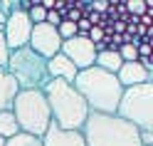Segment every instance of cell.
<instances>
[{
    "label": "cell",
    "instance_id": "cell-1",
    "mask_svg": "<svg viewBox=\"0 0 153 146\" xmlns=\"http://www.w3.org/2000/svg\"><path fill=\"white\" fill-rule=\"evenodd\" d=\"M72 87L79 92V97L89 106L91 114H116L119 99L123 94V87L119 84L116 74L104 72L99 67L79 70Z\"/></svg>",
    "mask_w": 153,
    "mask_h": 146
},
{
    "label": "cell",
    "instance_id": "cell-2",
    "mask_svg": "<svg viewBox=\"0 0 153 146\" xmlns=\"http://www.w3.org/2000/svg\"><path fill=\"white\" fill-rule=\"evenodd\" d=\"M45 99L50 106L52 121L67 131H82L84 121L89 116V106L84 104V99L79 97V92L72 84H67L62 79H50L45 84Z\"/></svg>",
    "mask_w": 153,
    "mask_h": 146
},
{
    "label": "cell",
    "instance_id": "cell-3",
    "mask_svg": "<svg viewBox=\"0 0 153 146\" xmlns=\"http://www.w3.org/2000/svg\"><path fill=\"white\" fill-rule=\"evenodd\" d=\"M84 146H141V131L116 114H91L82 126Z\"/></svg>",
    "mask_w": 153,
    "mask_h": 146
},
{
    "label": "cell",
    "instance_id": "cell-4",
    "mask_svg": "<svg viewBox=\"0 0 153 146\" xmlns=\"http://www.w3.org/2000/svg\"><path fill=\"white\" fill-rule=\"evenodd\" d=\"M13 116L22 134L37 136V139H42L47 126L52 124V114H50V106H47V99L42 92L20 89L13 102Z\"/></svg>",
    "mask_w": 153,
    "mask_h": 146
},
{
    "label": "cell",
    "instance_id": "cell-5",
    "mask_svg": "<svg viewBox=\"0 0 153 146\" xmlns=\"http://www.w3.org/2000/svg\"><path fill=\"white\" fill-rule=\"evenodd\" d=\"M5 70L13 74V79L17 82V87L25 89V92H42L45 84L50 82L47 60H42L40 55H35L30 47L13 50Z\"/></svg>",
    "mask_w": 153,
    "mask_h": 146
},
{
    "label": "cell",
    "instance_id": "cell-6",
    "mask_svg": "<svg viewBox=\"0 0 153 146\" xmlns=\"http://www.w3.org/2000/svg\"><path fill=\"white\" fill-rule=\"evenodd\" d=\"M116 116L133 124L138 131H153V82L123 89Z\"/></svg>",
    "mask_w": 153,
    "mask_h": 146
},
{
    "label": "cell",
    "instance_id": "cell-7",
    "mask_svg": "<svg viewBox=\"0 0 153 146\" xmlns=\"http://www.w3.org/2000/svg\"><path fill=\"white\" fill-rule=\"evenodd\" d=\"M27 47H30L35 55H40L42 60H52V57L59 55V50H62V40H59V35H57V27L47 25V22L32 25Z\"/></svg>",
    "mask_w": 153,
    "mask_h": 146
},
{
    "label": "cell",
    "instance_id": "cell-8",
    "mask_svg": "<svg viewBox=\"0 0 153 146\" xmlns=\"http://www.w3.org/2000/svg\"><path fill=\"white\" fill-rule=\"evenodd\" d=\"M30 32H32V22L27 13L22 10H13L7 15V22H5V30H3V37L7 42V50H20V47H27L30 42Z\"/></svg>",
    "mask_w": 153,
    "mask_h": 146
},
{
    "label": "cell",
    "instance_id": "cell-9",
    "mask_svg": "<svg viewBox=\"0 0 153 146\" xmlns=\"http://www.w3.org/2000/svg\"><path fill=\"white\" fill-rule=\"evenodd\" d=\"M59 52L76 67V70H89V67H94V60H97L94 45L87 40V37H79V35L72 37V40H64Z\"/></svg>",
    "mask_w": 153,
    "mask_h": 146
},
{
    "label": "cell",
    "instance_id": "cell-10",
    "mask_svg": "<svg viewBox=\"0 0 153 146\" xmlns=\"http://www.w3.org/2000/svg\"><path fill=\"white\" fill-rule=\"evenodd\" d=\"M42 146H84L82 131H67L59 129L54 121L47 126V131L42 136Z\"/></svg>",
    "mask_w": 153,
    "mask_h": 146
},
{
    "label": "cell",
    "instance_id": "cell-11",
    "mask_svg": "<svg viewBox=\"0 0 153 146\" xmlns=\"http://www.w3.org/2000/svg\"><path fill=\"white\" fill-rule=\"evenodd\" d=\"M116 79L123 89H128V87H138V84H148L153 82V74L146 72L138 62H123L121 70L116 72Z\"/></svg>",
    "mask_w": 153,
    "mask_h": 146
},
{
    "label": "cell",
    "instance_id": "cell-12",
    "mask_svg": "<svg viewBox=\"0 0 153 146\" xmlns=\"http://www.w3.org/2000/svg\"><path fill=\"white\" fill-rule=\"evenodd\" d=\"M76 67L67 60V57L59 52V55H54L52 60H47V74H50V79H62L67 84H72L74 82V77H76Z\"/></svg>",
    "mask_w": 153,
    "mask_h": 146
},
{
    "label": "cell",
    "instance_id": "cell-13",
    "mask_svg": "<svg viewBox=\"0 0 153 146\" xmlns=\"http://www.w3.org/2000/svg\"><path fill=\"white\" fill-rule=\"evenodd\" d=\"M17 92H20V87L13 79V74L7 72L5 67H0V112H10L13 109V102H15Z\"/></svg>",
    "mask_w": 153,
    "mask_h": 146
},
{
    "label": "cell",
    "instance_id": "cell-14",
    "mask_svg": "<svg viewBox=\"0 0 153 146\" xmlns=\"http://www.w3.org/2000/svg\"><path fill=\"white\" fill-rule=\"evenodd\" d=\"M121 57L116 50H104V52H97V60H94V67H99V70L104 72H111V74H116L121 70Z\"/></svg>",
    "mask_w": 153,
    "mask_h": 146
},
{
    "label": "cell",
    "instance_id": "cell-15",
    "mask_svg": "<svg viewBox=\"0 0 153 146\" xmlns=\"http://www.w3.org/2000/svg\"><path fill=\"white\" fill-rule=\"evenodd\" d=\"M15 134H20V126H17L15 116H13V109L10 112H0V136H3V139H10Z\"/></svg>",
    "mask_w": 153,
    "mask_h": 146
},
{
    "label": "cell",
    "instance_id": "cell-16",
    "mask_svg": "<svg viewBox=\"0 0 153 146\" xmlns=\"http://www.w3.org/2000/svg\"><path fill=\"white\" fill-rule=\"evenodd\" d=\"M5 146H42V139L37 136H30V134H15L10 139H5Z\"/></svg>",
    "mask_w": 153,
    "mask_h": 146
},
{
    "label": "cell",
    "instance_id": "cell-17",
    "mask_svg": "<svg viewBox=\"0 0 153 146\" xmlns=\"http://www.w3.org/2000/svg\"><path fill=\"white\" fill-rule=\"evenodd\" d=\"M123 7H126V13L133 15V17H141L143 13H148L146 0H128V3H123Z\"/></svg>",
    "mask_w": 153,
    "mask_h": 146
},
{
    "label": "cell",
    "instance_id": "cell-18",
    "mask_svg": "<svg viewBox=\"0 0 153 146\" xmlns=\"http://www.w3.org/2000/svg\"><path fill=\"white\" fill-rule=\"evenodd\" d=\"M10 13H13V0H0V35L5 30V22H7Z\"/></svg>",
    "mask_w": 153,
    "mask_h": 146
},
{
    "label": "cell",
    "instance_id": "cell-19",
    "mask_svg": "<svg viewBox=\"0 0 153 146\" xmlns=\"http://www.w3.org/2000/svg\"><path fill=\"white\" fill-rule=\"evenodd\" d=\"M89 10L97 13V15H106V13H109V3H106V0H91V3H89Z\"/></svg>",
    "mask_w": 153,
    "mask_h": 146
},
{
    "label": "cell",
    "instance_id": "cell-20",
    "mask_svg": "<svg viewBox=\"0 0 153 146\" xmlns=\"http://www.w3.org/2000/svg\"><path fill=\"white\" fill-rule=\"evenodd\" d=\"M7 60H10V50H7L5 37L0 35V67H7Z\"/></svg>",
    "mask_w": 153,
    "mask_h": 146
},
{
    "label": "cell",
    "instance_id": "cell-21",
    "mask_svg": "<svg viewBox=\"0 0 153 146\" xmlns=\"http://www.w3.org/2000/svg\"><path fill=\"white\" fill-rule=\"evenodd\" d=\"M151 42H138L136 45V52H138V57H151Z\"/></svg>",
    "mask_w": 153,
    "mask_h": 146
},
{
    "label": "cell",
    "instance_id": "cell-22",
    "mask_svg": "<svg viewBox=\"0 0 153 146\" xmlns=\"http://www.w3.org/2000/svg\"><path fill=\"white\" fill-rule=\"evenodd\" d=\"M138 64H141L146 72H151V74H153V60H151V57H138Z\"/></svg>",
    "mask_w": 153,
    "mask_h": 146
},
{
    "label": "cell",
    "instance_id": "cell-23",
    "mask_svg": "<svg viewBox=\"0 0 153 146\" xmlns=\"http://www.w3.org/2000/svg\"><path fill=\"white\" fill-rule=\"evenodd\" d=\"M141 146H153V131H141Z\"/></svg>",
    "mask_w": 153,
    "mask_h": 146
},
{
    "label": "cell",
    "instance_id": "cell-24",
    "mask_svg": "<svg viewBox=\"0 0 153 146\" xmlns=\"http://www.w3.org/2000/svg\"><path fill=\"white\" fill-rule=\"evenodd\" d=\"M0 146H5V139H3V136H0Z\"/></svg>",
    "mask_w": 153,
    "mask_h": 146
}]
</instances>
